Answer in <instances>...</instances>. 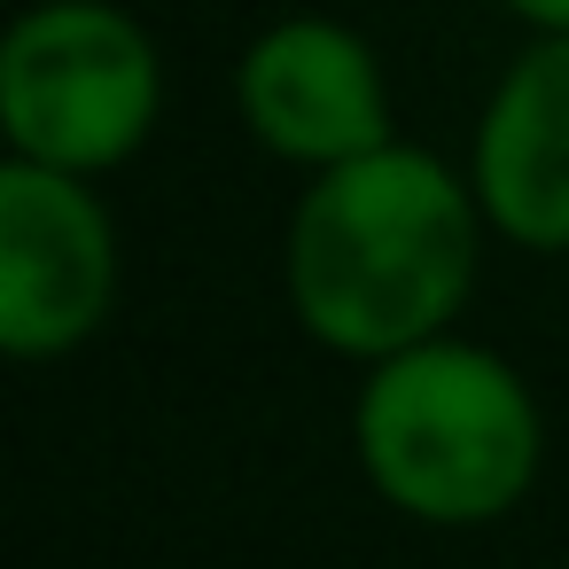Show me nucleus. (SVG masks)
<instances>
[{
    "label": "nucleus",
    "instance_id": "obj_1",
    "mask_svg": "<svg viewBox=\"0 0 569 569\" xmlns=\"http://www.w3.org/2000/svg\"><path fill=\"white\" fill-rule=\"evenodd\" d=\"M476 266L468 196L413 149H367L336 164L289 234V289L312 336L336 351H413L460 305Z\"/></svg>",
    "mask_w": 569,
    "mask_h": 569
},
{
    "label": "nucleus",
    "instance_id": "obj_2",
    "mask_svg": "<svg viewBox=\"0 0 569 569\" xmlns=\"http://www.w3.org/2000/svg\"><path fill=\"white\" fill-rule=\"evenodd\" d=\"M359 452L398 507L429 522H483L530 483L538 421L499 359L413 343L375 375L359 406Z\"/></svg>",
    "mask_w": 569,
    "mask_h": 569
},
{
    "label": "nucleus",
    "instance_id": "obj_3",
    "mask_svg": "<svg viewBox=\"0 0 569 569\" xmlns=\"http://www.w3.org/2000/svg\"><path fill=\"white\" fill-rule=\"evenodd\" d=\"M0 118L9 141L56 172L118 164L157 118L149 40L94 0H56L0 48Z\"/></svg>",
    "mask_w": 569,
    "mask_h": 569
},
{
    "label": "nucleus",
    "instance_id": "obj_4",
    "mask_svg": "<svg viewBox=\"0 0 569 569\" xmlns=\"http://www.w3.org/2000/svg\"><path fill=\"white\" fill-rule=\"evenodd\" d=\"M110 312V227L71 172L24 157L0 172V343L17 359L71 351Z\"/></svg>",
    "mask_w": 569,
    "mask_h": 569
},
{
    "label": "nucleus",
    "instance_id": "obj_5",
    "mask_svg": "<svg viewBox=\"0 0 569 569\" xmlns=\"http://www.w3.org/2000/svg\"><path fill=\"white\" fill-rule=\"evenodd\" d=\"M242 110L250 126L305 164H351L382 149V79L375 56L336 24H281L242 63Z\"/></svg>",
    "mask_w": 569,
    "mask_h": 569
},
{
    "label": "nucleus",
    "instance_id": "obj_6",
    "mask_svg": "<svg viewBox=\"0 0 569 569\" xmlns=\"http://www.w3.org/2000/svg\"><path fill=\"white\" fill-rule=\"evenodd\" d=\"M476 180H483V211L507 234L546 250L569 242V32L499 87L483 118Z\"/></svg>",
    "mask_w": 569,
    "mask_h": 569
},
{
    "label": "nucleus",
    "instance_id": "obj_7",
    "mask_svg": "<svg viewBox=\"0 0 569 569\" xmlns=\"http://www.w3.org/2000/svg\"><path fill=\"white\" fill-rule=\"evenodd\" d=\"M522 17H538V24H553V32H569V0H515Z\"/></svg>",
    "mask_w": 569,
    "mask_h": 569
}]
</instances>
